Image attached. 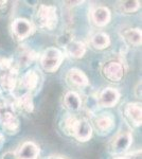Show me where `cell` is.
Listing matches in <instances>:
<instances>
[{
	"instance_id": "ffe728a7",
	"label": "cell",
	"mask_w": 142,
	"mask_h": 159,
	"mask_svg": "<svg viewBox=\"0 0 142 159\" xmlns=\"http://www.w3.org/2000/svg\"><path fill=\"white\" fill-rule=\"evenodd\" d=\"M123 38L133 46H140L142 42V33L140 29H128L123 33Z\"/></svg>"
},
{
	"instance_id": "7c38bea8",
	"label": "cell",
	"mask_w": 142,
	"mask_h": 159,
	"mask_svg": "<svg viewBox=\"0 0 142 159\" xmlns=\"http://www.w3.org/2000/svg\"><path fill=\"white\" fill-rule=\"evenodd\" d=\"M67 81L71 84V85L80 87V88H84L88 85L89 81L87 75L85 74L83 71L80 70V69L73 68L70 69L67 73Z\"/></svg>"
},
{
	"instance_id": "2e32d148",
	"label": "cell",
	"mask_w": 142,
	"mask_h": 159,
	"mask_svg": "<svg viewBox=\"0 0 142 159\" xmlns=\"http://www.w3.org/2000/svg\"><path fill=\"white\" fill-rule=\"evenodd\" d=\"M64 105L70 111H77L82 107V100L74 91H68L64 97Z\"/></svg>"
},
{
	"instance_id": "ac0fdd59",
	"label": "cell",
	"mask_w": 142,
	"mask_h": 159,
	"mask_svg": "<svg viewBox=\"0 0 142 159\" xmlns=\"http://www.w3.org/2000/svg\"><path fill=\"white\" fill-rule=\"evenodd\" d=\"M91 45L95 49L103 50L109 47L110 45V37L109 35L104 32H98L91 37Z\"/></svg>"
},
{
	"instance_id": "e0dca14e",
	"label": "cell",
	"mask_w": 142,
	"mask_h": 159,
	"mask_svg": "<svg viewBox=\"0 0 142 159\" xmlns=\"http://www.w3.org/2000/svg\"><path fill=\"white\" fill-rule=\"evenodd\" d=\"M16 105L21 111L30 114L34 109V102H33V97L30 92L20 96L19 98L16 100Z\"/></svg>"
},
{
	"instance_id": "4316f807",
	"label": "cell",
	"mask_w": 142,
	"mask_h": 159,
	"mask_svg": "<svg viewBox=\"0 0 142 159\" xmlns=\"http://www.w3.org/2000/svg\"><path fill=\"white\" fill-rule=\"evenodd\" d=\"M115 159H125L124 157H117V158H115Z\"/></svg>"
},
{
	"instance_id": "3957f363",
	"label": "cell",
	"mask_w": 142,
	"mask_h": 159,
	"mask_svg": "<svg viewBox=\"0 0 142 159\" xmlns=\"http://www.w3.org/2000/svg\"><path fill=\"white\" fill-rule=\"evenodd\" d=\"M34 31L32 22L25 18H17L12 24V32L15 38L18 40H22L29 37Z\"/></svg>"
},
{
	"instance_id": "5b68a950",
	"label": "cell",
	"mask_w": 142,
	"mask_h": 159,
	"mask_svg": "<svg viewBox=\"0 0 142 159\" xmlns=\"http://www.w3.org/2000/svg\"><path fill=\"white\" fill-rule=\"evenodd\" d=\"M72 136H73L77 141H80V142H86V141H88L92 136L91 125L89 124V122L87 121V120L77 119Z\"/></svg>"
},
{
	"instance_id": "d4e9b609",
	"label": "cell",
	"mask_w": 142,
	"mask_h": 159,
	"mask_svg": "<svg viewBox=\"0 0 142 159\" xmlns=\"http://www.w3.org/2000/svg\"><path fill=\"white\" fill-rule=\"evenodd\" d=\"M4 141H6V139H4V136L0 133V148H1L2 145L4 144Z\"/></svg>"
},
{
	"instance_id": "484cf974",
	"label": "cell",
	"mask_w": 142,
	"mask_h": 159,
	"mask_svg": "<svg viewBox=\"0 0 142 159\" xmlns=\"http://www.w3.org/2000/svg\"><path fill=\"white\" fill-rule=\"evenodd\" d=\"M44 159H66V158L62 157V156H49V157L44 158Z\"/></svg>"
},
{
	"instance_id": "8992f818",
	"label": "cell",
	"mask_w": 142,
	"mask_h": 159,
	"mask_svg": "<svg viewBox=\"0 0 142 159\" xmlns=\"http://www.w3.org/2000/svg\"><path fill=\"white\" fill-rule=\"evenodd\" d=\"M115 117L109 112L98 116L94 120V127L100 134H108L115 126Z\"/></svg>"
},
{
	"instance_id": "6da1fadb",
	"label": "cell",
	"mask_w": 142,
	"mask_h": 159,
	"mask_svg": "<svg viewBox=\"0 0 142 159\" xmlns=\"http://www.w3.org/2000/svg\"><path fill=\"white\" fill-rule=\"evenodd\" d=\"M38 25L46 30H54L57 25L58 17H57V10L53 6L48 4H40L37 10L36 14Z\"/></svg>"
},
{
	"instance_id": "ba28073f",
	"label": "cell",
	"mask_w": 142,
	"mask_h": 159,
	"mask_svg": "<svg viewBox=\"0 0 142 159\" xmlns=\"http://www.w3.org/2000/svg\"><path fill=\"white\" fill-rule=\"evenodd\" d=\"M119 99H120V92L117 89L108 87L101 91L99 103L102 107H112L118 103Z\"/></svg>"
},
{
	"instance_id": "9c48e42d",
	"label": "cell",
	"mask_w": 142,
	"mask_h": 159,
	"mask_svg": "<svg viewBox=\"0 0 142 159\" xmlns=\"http://www.w3.org/2000/svg\"><path fill=\"white\" fill-rule=\"evenodd\" d=\"M131 141H133V138H131L130 133H122L113 139L112 144H110V151L115 154L125 152L131 147Z\"/></svg>"
},
{
	"instance_id": "d6986e66",
	"label": "cell",
	"mask_w": 142,
	"mask_h": 159,
	"mask_svg": "<svg viewBox=\"0 0 142 159\" xmlns=\"http://www.w3.org/2000/svg\"><path fill=\"white\" fill-rule=\"evenodd\" d=\"M38 81H39V75H38V73L36 72L35 70H29L24 75L22 84H24L25 89L32 91V90H34V89L37 88Z\"/></svg>"
},
{
	"instance_id": "7a4b0ae2",
	"label": "cell",
	"mask_w": 142,
	"mask_h": 159,
	"mask_svg": "<svg viewBox=\"0 0 142 159\" xmlns=\"http://www.w3.org/2000/svg\"><path fill=\"white\" fill-rule=\"evenodd\" d=\"M64 60V55L58 48L50 47L47 48L40 57V65L43 69L47 72H55L62 65Z\"/></svg>"
},
{
	"instance_id": "7402d4cb",
	"label": "cell",
	"mask_w": 142,
	"mask_h": 159,
	"mask_svg": "<svg viewBox=\"0 0 142 159\" xmlns=\"http://www.w3.org/2000/svg\"><path fill=\"white\" fill-rule=\"evenodd\" d=\"M76 121H77L76 118L69 117L63 122L64 123L63 129H64V132H65V134L72 136V134H73V130H74V127H76Z\"/></svg>"
},
{
	"instance_id": "30bf717a",
	"label": "cell",
	"mask_w": 142,
	"mask_h": 159,
	"mask_svg": "<svg viewBox=\"0 0 142 159\" xmlns=\"http://www.w3.org/2000/svg\"><path fill=\"white\" fill-rule=\"evenodd\" d=\"M112 19L110 10L106 7H97L91 12V20L98 27H105Z\"/></svg>"
},
{
	"instance_id": "8fae6325",
	"label": "cell",
	"mask_w": 142,
	"mask_h": 159,
	"mask_svg": "<svg viewBox=\"0 0 142 159\" xmlns=\"http://www.w3.org/2000/svg\"><path fill=\"white\" fill-rule=\"evenodd\" d=\"M2 129L7 135H16L19 132L20 122L16 116L11 112H6L1 120Z\"/></svg>"
},
{
	"instance_id": "5bb4252c",
	"label": "cell",
	"mask_w": 142,
	"mask_h": 159,
	"mask_svg": "<svg viewBox=\"0 0 142 159\" xmlns=\"http://www.w3.org/2000/svg\"><path fill=\"white\" fill-rule=\"evenodd\" d=\"M66 51L70 57L74 60L82 58L86 53V46L84 43L79 40H70L66 43Z\"/></svg>"
},
{
	"instance_id": "277c9868",
	"label": "cell",
	"mask_w": 142,
	"mask_h": 159,
	"mask_svg": "<svg viewBox=\"0 0 142 159\" xmlns=\"http://www.w3.org/2000/svg\"><path fill=\"white\" fill-rule=\"evenodd\" d=\"M103 74L110 82H120L124 76V67L118 61H110L103 68Z\"/></svg>"
},
{
	"instance_id": "603a6c76",
	"label": "cell",
	"mask_w": 142,
	"mask_h": 159,
	"mask_svg": "<svg viewBox=\"0 0 142 159\" xmlns=\"http://www.w3.org/2000/svg\"><path fill=\"white\" fill-rule=\"evenodd\" d=\"M35 57V53L33 52L32 50H25L24 52L20 54L19 56V61H20V65L22 64V66H28L30 65L31 63L33 61Z\"/></svg>"
},
{
	"instance_id": "44dd1931",
	"label": "cell",
	"mask_w": 142,
	"mask_h": 159,
	"mask_svg": "<svg viewBox=\"0 0 142 159\" xmlns=\"http://www.w3.org/2000/svg\"><path fill=\"white\" fill-rule=\"evenodd\" d=\"M140 7V2L137 0H130V1L121 2V9L125 13H134L137 12Z\"/></svg>"
},
{
	"instance_id": "52a82bcc",
	"label": "cell",
	"mask_w": 142,
	"mask_h": 159,
	"mask_svg": "<svg viewBox=\"0 0 142 159\" xmlns=\"http://www.w3.org/2000/svg\"><path fill=\"white\" fill-rule=\"evenodd\" d=\"M18 159H37L39 156V148L33 141H25L16 152Z\"/></svg>"
},
{
	"instance_id": "4fadbf2b",
	"label": "cell",
	"mask_w": 142,
	"mask_h": 159,
	"mask_svg": "<svg viewBox=\"0 0 142 159\" xmlns=\"http://www.w3.org/2000/svg\"><path fill=\"white\" fill-rule=\"evenodd\" d=\"M142 110L141 104L139 103H128L125 107V115L128 120L135 126H141L142 123Z\"/></svg>"
},
{
	"instance_id": "9a60e30c",
	"label": "cell",
	"mask_w": 142,
	"mask_h": 159,
	"mask_svg": "<svg viewBox=\"0 0 142 159\" xmlns=\"http://www.w3.org/2000/svg\"><path fill=\"white\" fill-rule=\"evenodd\" d=\"M17 83V70L16 69H9L4 71V73L0 78V85L7 91L14 90Z\"/></svg>"
},
{
	"instance_id": "cb8c5ba5",
	"label": "cell",
	"mask_w": 142,
	"mask_h": 159,
	"mask_svg": "<svg viewBox=\"0 0 142 159\" xmlns=\"http://www.w3.org/2000/svg\"><path fill=\"white\" fill-rule=\"evenodd\" d=\"M1 159H18L17 158V155H16V152H7L2 155Z\"/></svg>"
}]
</instances>
